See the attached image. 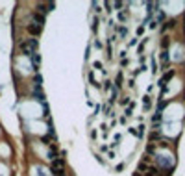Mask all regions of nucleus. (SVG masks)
Masks as SVG:
<instances>
[{"instance_id":"10","label":"nucleus","mask_w":185,"mask_h":176,"mask_svg":"<svg viewBox=\"0 0 185 176\" xmlns=\"http://www.w3.org/2000/svg\"><path fill=\"white\" fill-rule=\"evenodd\" d=\"M163 19H165V13L163 11H159V9H157V21H163ZM156 21V22H157Z\"/></svg>"},{"instance_id":"16","label":"nucleus","mask_w":185,"mask_h":176,"mask_svg":"<svg viewBox=\"0 0 185 176\" xmlns=\"http://www.w3.org/2000/svg\"><path fill=\"white\" fill-rule=\"evenodd\" d=\"M126 32H128V30L122 26V28H121V35H122V37H124V35H126Z\"/></svg>"},{"instance_id":"8","label":"nucleus","mask_w":185,"mask_h":176,"mask_svg":"<svg viewBox=\"0 0 185 176\" xmlns=\"http://www.w3.org/2000/svg\"><path fill=\"white\" fill-rule=\"evenodd\" d=\"M157 174V169L156 167H148V170H146V174L144 176H156Z\"/></svg>"},{"instance_id":"7","label":"nucleus","mask_w":185,"mask_h":176,"mask_svg":"<svg viewBox=\"0 0 185 176\" xmlns=\"http://www.w3.org/2000/svg\"><path fill=\"white\" fill-rule=\"evenodd\" d=\"M161 63L163 65L168 63V52H167V50H163V52H161Z\"/></svg>"},{"instance_id":"13","label":"nucleus","mask_w":185,"mask_h":176,"mask_svg":"<svg viewBox=\"0 0 185 176\" xmlns=\"http://www.w3.org/2000/svg\"><path fill=\"white\" fill-rule=\"evenodd\" d=\"M117 85H118V87L122 85V74H118V76H117Z\"/></svg>"},{"instance_id":"5","label":"nucleus","mask_w":185,"mask_h":176,"mask_svg":"<svg viewBox=\"0 0 185 176\" xmlns=\"http://www.w3.org/2000/svg\"><path fill=\"white\" fill-rule=\"evenodd\" d=\"M41 30H43V26H37V24H33V22L28 26V32L32 33V35H39V33H41Z\"/></svg>"},{"instance_id":"9","label":"nucleus","mask_w":185,"mask_h":176,"mask_svg":"<svg viewBox=\"0 0 185 176\" xmlns=\"http://www.w3.org/2000/svg\"><path fill=\"white\" fill-rule=\"evenodd\" d=\"M159 137H161V134H159V130H154V132L150 134V139H152V141H156V139H159Z\"/></svg>"},{"instance_id":"3","label":"nucleus","mask_w":185,"mask_h":176,"mask_svg":"<svg viewBox=\"0 0 185 176\" xmlns=\"http://www.w3.org/2000/svg\"><path fill=\"white\" fill-rule=\"evenodd\" d=\"M174 74H176L174 70H168V72H167V74H165V76L161 78V82H159V85H161L163 89H167V82H168L170 78H174Z\"/></svg>"},{"instance_id":"12","label":"nucleus","mask_w":185,"mask_h":176,"mask_svg":"<svg viewBox=\"0 0 185 176\" xmlns=\"http://www.w3.org/2000/svg\"><path fill=\"white\" fill-rule=\"evenodd\" d=\"M154 150H156V147H154V145H148V148H146V152H148V154H152V152H154Z\"/></svg>"},{"instance_id":"15","label":"nucleus","mask_w":185,"mask_h":176,"mask_svg":"<svg viewBox=\"0 0 185 176\" xmlns=\"http://www.w3.org/2000/svg\"><path fill=\"white\" fill-rule=\"evenodd\" d=\"M126 17H128L126 13H121V15H118V19H121V21H126Z\"/></svg>"},{"instance_id":"14","label":"nucleus","mask_w":185,"mask_h":176,"mask_svg":"<svg viewBox=\"0 0 185 176\" xmlns=\"http://www.w3.org/2000/svg\"><path fill=\"white\" fill-rule=\"evenodd\" d=\"M165 106H167V102H165V100H161V102H159V113H161V109L165 108Z\"/></svg>"},{"instance_id":"2","label":"nucleus","mask_w":185,"mask_h":176,"mask_svg":"<svg viewBox=\"0 0 185 176\" xmlns=\"http://www.w3.org/2000/svg\"><path fill=\"white\" fill-rule=\"evenodd\" d=\"M63 167H65V163H63V158L61 159H54L52 161V170H54V174H58V176H63Z\"/></svg>"},{"instance_id":"17","label":"nucleus","mask_w":185,"mask_h":176,"mask_svg":"<svg viewBox=\"0 0 185 176\" xmlns=\"http://www.w3.org/2000/svg\"><path fill=\"white\" fill-rule=\"evenodd\" d=\"M133 176H143V174L141 173H133Z\"/></svg>"},{"instance_id":"11","label":"nucleus","mask_w":185,"mask_h":176,"mask_svg":"<svg viewBox=\"0 0 185 176\" xmlns=\"http://www.w3.org/2000/svg\"><path fill=\"white\" fill-rule=\"evenodd\" d=\"M161 47H163V48H167V47H168V37H163V41H161Z\"/></svg>"},{"instance_id":"6","label":"nucleus","mask_w":185,"mask_h":176,"mask_svg":"<svg viewBox=\"0 0 185 176\" xmlns=\"http://www.w3.org/2000/svg\"><path fill=\"white\" fill-rule=\"evenodd\" d=\"M30 59H32V61H33V67H39V63H41V58H39V54L37 52H33V54H30Z\"/></svg>"},{"instance_id":"4","label":"nucleus","mask_w":185,"mask_h":176,"mask_svg":"<svg viewBox=\"0 0 185 176\" xmlns=\"http://www.w3.org/2000/svg\"><path fill=\"white\" fill-rule=\"evenodd\" d=\"M32 21H33V24H37V26H43L44 17H43L41 13H32Z\"/></svg>"},{"instance_id":"1","label":"nucleus","mask_w":185,"mask_h":176,"mask_svg":"<svg viewBox=\"0 0 185 176\" xmlns=\"http://www.w3.org/2000/svg\"><path fill=\"white\" fill-rule=\"evenodd\" d=\"M35 48H37V41H35V39H26V41L21 43V50L24 54H28V56L35 52Z\"/></svg>"}]
</instances>
